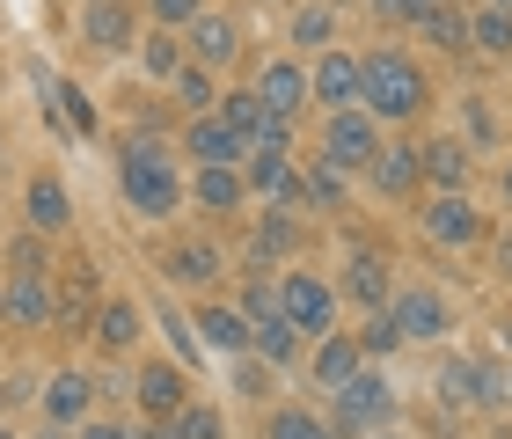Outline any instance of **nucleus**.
I'll return each instance as SVG.
<instances>
[{
  "instance_id": "obj_1",
  "label": "nucleus",
  "mask_w": 512,
  "mask_h": 439,
  "mask_svg": "<svg viewBox=\"0 0 512 439\" xmlns=\"http://www.w3.org/2000/svg\"><path fill=\"white\" fill-rule=\"evenodd\" d=\"M359 110L366 118H417V110H425V74H417V66L403 59V52H381L374 59H359Z\"/></svg>"
},
{
  "instance_id": "obj_2",
  "label": "nucleus",
  "mask_w": 512,
  "mask_h": 439,
  "mask_svg": "<svg viewBox=\"0 0 512 439\" xmlns=\"http://www.w3.org/2000/svg\"><path fill=\"white\" fill-rule=\"evenodd\" d=\"M118 183H125V205L139 220H169L183 205V183H176V161L161 154V140H132L118 161Z\"/></svg>"
},
{
  "instance_id": "obj_3",
  "label": "nucleus",
  "mask_w": 512,
  "mask_h": 439,
  "mask_svg": "<svg viewBox=\"0 0 512 439\" xmlns=\"http://www.w3.org/2000/svg\"><path fill=\"white\" fill-rule=\"evenodd\" d=\"M330 432H381L388 418H395V396H388V381H374V374H352L344 388H330Z\"/></svg>"
},
{
  "instance_id": "obj_4",
  "label": "nucleus",
  "mask_w": 512,
  "mask_h": 439,
  "mask_svg": "<svg viewBox=\"0 0 512 439\" xmlns=\"http://www.w3.org/2000/svg\"><path fill=\"white\" fill-rule=\"evenodd\" d=\"M374 154H381L374 118H366V110H330V132H322V161H330V169H374Z\"/></svg>"
},
{
  "instance_id": "obj_5",
  "label": "nucleus",
  "mask_w": 512,
  "mask_h": 439,
  "mask_svg": "<svg viewBox=\"0 0 512 439\" xmlns=\"http://www.w3.org/2000/svg\"><path fill=\"white\" fill-rule=\"evenodd\" d=\"M278 315H286L300 337H322L337 322V293L322 286V279H308V271H293V279L278 286Z\"/></svg>"
},
{
  "instance_id": "obj_6",
  "label": "nucleus",
  "mask_w": 512,
  "mask_h": 439,
  "mask_svg": "<svg viewBox=\"0 0 512 439\" xmlns=\"http://www.w3.org/2000/svg\"><path fill=\"white\" fill-rule=\"evenodd\" d=\"M0 315H8L15 330H44V322L59 315L52 279H44V271H8V279H0Z\"/></svg>"
},
{
  "instance_id": "obj_7",
  "label": "nucleus",
  "mask_w": 512,
  "mask_h": 439,
  "mask_svg": "<svg viewBox=\"0 0 512 439\" xmlns=\"http://www.w3.org/2000/svg\"><path fill=\"white\" fill-rule=\"evenodd\" d=\"M183 147H191V161H205V169H235L249 140H242V132L220 118V110H198V118H191V132H183Z\"/></svg>"
},
{
  "instance_id": "obj_8",
  "label": "nucleus",
  "mask_w": 512,
  "mask_h": 439,
  "mask_svg": "<svg viewBox=\"0 0 512 439\" xmlns=\"http://www.w3.org/2000/svg\"><path fill=\"white\" fill-rule=\"evenodd\" d=\"M256 103H264L271 118H293V110L308 103V74H300L293 59H271L264 74H256Z\"/></svg>"
},
{
  "instance_id": "obj_9",
  "label": "nucleus",
  "mask_w": 512,
  "mask_h": 439,
  "mask_svg": "<svg viewBox=\"0 0 512 439\" xmlns=\"http://www.w3.org/2000/svg\"><path fill=\"white\" fill-rule=\"evenodd\" d=\"M425 235L447 242V249H469V242H476V205L454 198V191H439V198L425 205Z\"/></svg>"
},
{
  "instance_id": "obj_10",
  "label": "nucleus",
  "mask_w": 512,
  "mask_h": 439,
  "mask_svg": "<svg viewBox=\"0 0 512 439\" xmlns=\"http://www.w3.org/2000/svg\"><path fill=\"white\" fill-rule=\"evenodd\" d=\"M388 315H395V330H403V337H447V300L425 293V286H417V293H395Z\"/></svg>"
},
{
  "instance_id": "obj_11",
  "label": "nucleus",
  "mask_w": 512,
  "mask_h": 439,
  "mask_svg": "<svg viewBox=\"0 0 512 439\" xmlns=\"http://www.w3.org/2000/svg\"><path fill=\"white\" fill-rule=\"evenodd\" d=\"M315 103H330V110H359V59H344V52H322L315 66Z\"/></svg>"
},
{
  "instance_id": "obj_12",
  "label": "nucleus",
  "mask_w": 512,
  "mask_h": 439,
  "mask_svg": "<svg viewBox=\"0 0 512 439\" xmlns=\"http://www.w3.org/2000/svg\"><path fill=\"white\" fill-rule=\"evenodd\" d=\"M191 403L183 396V366H139V410H147V418H176V410Z\"/></svg>"
},
{
  "instance_id": "obj_13",
  "label": "nucleus",
  "mask_w": 512,
  "mask_h": 439,
  "mask_svg": "<svg viewBox=\"0 0 512 439\" xmlns=\"http://www.w3.org/2000/svg\"><path fill=\"white\" fill-rule=\"evenodd\" d=\"M81 37L96 44V52H125V44H132V8H125V0H88Z\"/></svg>"
},
{
  "instance_id": "obj_14",
  "label": "nucleus",
  "mask_w": 512,
  "mask_h": 439,
  "mask_svg": "<svg viewBox=\"0 0 512 439\" xmlns=\"http://www.w3.org/2000/svg\"><path fill=\"white\" fill-rule=\"evenodd\" d=\"M88 410H96L88 374H52V388H44V418H52V425H88Z\"/></svg>"
},
{
  "instance_id": "obj_15",
  "label": "nucleus",
  "mask_w": 512,
  "mask_h": 439,
  "mask_svg": "<svg viewBox=\"0 0 512 439\" xmlns=\"http://www.w3.org/2000/svg\"><path fill=\"white\" fill-rule=\"evenodd\" d=\"M22 213H30L37 235H59V227L74 220V205H66V183H59V176H37L30 191H22Z\"/></svg>"
},
{
  "instance_id": "obj_16",
  "label": "nucleus",
  "mask_w": 512,
  "mask_h": 439,
  "mask_svg": "<svg viewBox=\"0 0 512 439\" xmlns=\"http://www.w3.org/2000/svg\"><path fill=\"white\" fill-rule=\"evenodd\" d=\"M88 330H96L103 352H132V344H139V308H132V300H103V308L88 315Z\"/></svg>"
},
{
  "instance_id": "obj_17",
  "label": "nucleus",
  "mask_w": 512,
  "mask_h": 439,
  "mask_svg": "<svg viewBox=\"0 0 512 439\" xmlns=\"http://www.w3.org/2000/svg\"><path fill=\"white\" fill-rule=\"evenodd\" d=\"M191 52H198V66H235V22L227 15H191Z\"/></svg>"
},
{
  "instance_id": "obj_18",
  "label": "nucleus",
  "mask_w": 512,
  "mask_h": 439,
  "mask_svg": "<svg viewBox=\"0 0 512 439\" xmlns=\"http://www.w3.org/2000/svg\"><path fill=\"white\" fill-rule=\"evenodd\" d=\"M417 176H432L439 191H461V176H469V147H461V140H432L425 154H417Z\"/></svg>"
},
{
  "instance_id": "obj_19",
  "label": "nucleus",
  "mask_w": 512,
  "mask_h": 439,
  "mask_svg": "<svg viewBox=\"0 0 512 439\" xmlns=\"http://www.w3.org/2000/svg\"><path fill=\"white\" fill-rule=\"evenodd\" d=\"M169 279H176V286H213V279H220V249H213V242L169 249Z\"/></svg>"
},
{
  "instance_id": "obj_20",
  "label": "nucleus",
  "mask_w": 512,
  "mask_h": 439,
  "mask_svg": "<svg viewBox=\"0 0 512 439\" xmlns=\"http://www.w3.org/2000/svg\"><path fill=\"white\" fill-rule=\"evenodd\" d=\"M191 330L213 344V352H242V344H249V322H242L235 308H198V315H191Z\"/></svg>"
},
{
  "instance_id": "obj_21",
  "label": "nucleus",
  "mask_w": 512,
  "mask_h": 439,
  "mask_svg": "<svg viewBox=\"0 0 512 439\" xmlns=\"http://www.w3.org/2000/svg\"><path fill=\"white\" fill-rule=\"evenodd\" d=\"M249 344H256L271 366H286V359L300 352V330H293L286 315H256V322H249Z\"/></svg>"
},
{
  "instance_id": "obj_22",
  "label": "nucleus",
  "mask_w": 512,
  "mask_h": 439,
  "mask_svg": "<svg viewBox=\"0 0 512 439\" xmlns=\"http://www.w3.org/2000/svg\"><path fill=\"white\" fill-rule=\"evenodd\" d=\"M359 374V344L352 337H322V352H315V381L322 388H344Z\"/></svg>"
},
{
  "instance_id": "obj_23",
  "label": "nucleus",
  "mask_w": 512,
  "mask_h": 439,
  "mask_svg": "<svg viewBox=\"0 0 512 439\" xmlns=\"http://www.w3.org/2000/svg\"><path fill=\"white\" fill-rule=\"evenodd\" d=\"M191 198L205 205V213H235V205H242V176L235 169H198Z\"/></svg>"
},
{
  "instance_id": "obj_24",
  "label": "nucleus",
  "mask_w": 512,
  "mask_h": 439,
  "mask_svg": "<svg viewBox=\"0 0 512 439\" xmlns=\"http://www.w3.org/2000/svg\"><path fill=\"white\" fill-rule=\"evenodd\" d=\"M352 300H366V308L388 300V257H381V249H359V257H352Z\"/></svg>"
},
{
  "instance_id": "obj_25",
  "label": "nucleus",
  "mask_w": 512,
  "mask_h": 439,
  "mask_svg": "<svg viewBox=\"0 0 512 439\" xmlns=\"http://www.w3.org/2000/svg\"><path fill=\"white\" fill-rule=\"evenodd\" d=\"M374 183H381L388 198H403L410 183H417V154H410V147H381V154H374Z\"/></svg>"
},
{
  "instance_id": "obj_26",
  "label": "nucleus",
  "mask_w": 512,
  "mask_h": 439,
  "mask_svg": "<svg viewBox=\"0 0 512 439\" xmlns=\"http://www.w3.org/2000/svg\"><path fill=\"white\" fill-rule=\"evenodd\" d=\"M417 30H425V37L439 44V52H461V44H469V22H461L454 8H439V0H432L425 15H417Z\"/></svg>"
},
{
  "instance_id": "obj_27",
  "label": "nucleus",
  "mask_w": 512,
  "mask_h": 439,
  "mask_svg": "<svg viewBox=\"0 0 512 439\" xmlns=\"http://www.w3.org/2000/svg\"><path fill=\"white\" fill-rule=\"evenodd\" d=\"M249 183H256L264 198H300V183H293V169H286V154H256Z\"/></svg>"
},
{
  "instance_id": "obj_28",
  "label": "nucleus",
  "mask_w": 512,
  "mask_h": 439,
  "mask_svg": "<svg viewBox=\"0 0 512 439\" xmlns=\"http://www.w3.org/2000/svg\"><path fill=\"white\" fill-rule=\"evenodd\" d=\"M220 118H227V125H235V132H242V140H256V125H264V118H271V110H264V103H256V88H235V96H220Z\"/></svg>"
},
{
  "instance_id": "obj_29",
  "label": "nucleus",
  "mask_w": 512,
  "mask_h": 439,
  "mask_svg": "<svg viewBox=\"0 0 512 439\" xmlns=\"http://www.w3.org/2000/svg\"><path fill=\"white\" fill-rule=\"evenodd\" d=\"M169 425H176V439H227V425H220L213 403H183Z\"/></svg>"
},
{
  "instance_id": "obj_30",
  "label": "nucleus",
  "mask_w": 512,
  "mask_h": 439,
  "mask_svg": "<svg viewBox=\"0 0 512 439\" xmlns=\"http://www.w3.org/2000/svg\"><path fill=\"white\" fill-rule=\"evenodd\" d=\"M469 44H483V52H498V59H505V52H512V15H505V8L476 15V22H469Z\"/></svg>"
},
{
  "instance_id": "obj_31",
  "label": "nucleus",
  "mask_w": 512,
  "mask_h": 439,
  "mask_svg": "<svg viewBox=\"0 0 512 439\" xmlns=\"http://www.w3.org/2000/svg\"><path fill=\"white\" fill-rule=\"evenodd\" d=\"M271 439H337L322 418H308V410H278L271 418Z\"/></svg>"
},
{
  "instance_id": "obj_32",
  "label": "nucleus",
  "mask_w": 512,
  "mask_h": 439,
  "mask_svg": "<svg viewBox=\"0 0 512 439\" xmlns=\"http://www.w3.org/2000/svg\"><path fill=\"white\" fill-rule=\"evenodd\" d=\"M88 300H96V271H88V264H74V271H66V315H74V322H88V315H96Z\"/></svg>"
},
{
  "instance_id": "obj_33",
  "label": "nucleus",
  "mask_w": 512,
  "mask_h": 439,
  "mask_svg": "<svg viewBox=\"0 0 512 439\" xmlns=\"http://www.w3.org/2000/svg\"><path fill=\"white\" fill-rule=\"evenodd\" d=\"M176 96L191 110H213V74H205V66H176Z\"/></svg>"
},
{
  "instance_id": "obj_34",
  "label": "nucleus",
  "mask_w": 512,
  "mask_h": 439,
  "mask_svg": "<svg viewBox=\"0 0 512 439\" xmlns=\"http://www.w3.org/2000/svg\"><path fill=\"white\" fill-rule=\"evenodd\" d=\"M249 249H256V257H286V249H293V220H264V227H256V235H249Z\"/></svg>"
},
{
  "instance_id": "obj_35",
  "label": "nucleus",
  "mask_w": 512,
  "mask_h": 439,
  "mask_svg": "<svg viewBox=\"0 0 512 439\" xmlns=\"http://www.w3.org/2000/svg\"><path fill=\"white\" fill-rule=\"evenodd\" d=\"M139 66H147L154 81H176V66H183V59H176V44H169V37H147V44H139Z\"/></svg>"
},
{
  "instance_id": "obj_36",
  "label": "nucleus",
  "mask_w": 512,
  "mask_h": 439,
  "mask_svg": "<svg viewBox=\"0 0 512 439\" xmlns=\"http://www.w3.org/2000/svg\"><path fill=\"white\" fill-rule=\"evenodd\" d=\"M59 103H66V125H74V132H96V103H88L74 81H59Z\"/></svg>"
},
{
  "instance_id": "obj_37",
  "label": "nucleus",
  "mask_w": 512,
  "mask_h": 439,
  "mask_svg": "<svg viewBox=\"0 0 512 439\" xmlns=\"http://www.w3.org/2000/svg\"><path fill=\"white\" fill-rule=\"evenodd\" d=\"M359 344H366V352H395V344H403V330H395V315L381 308L374 322H366V337H359Z\"/></svg>"
},
{
  "instance_id": "obj_38",
  "label": "nucleus",
  "mask_w": 512,
  "mask_h": 439,
  "mask_svg": "<svg viewBox=\"0 0 512 439\" xmlns=\"http://www.w3.org/2000/svg\"><path fill=\"white\" fill-rule=\"evenodd\" d=\"M308 191H315L322 205H337V198H344V169H330V161H315V169H308Z\"/></svg>"
},
{
  "instance_id": "obj_39",
  "label": "nucleus",
  "mask_w": 512,
  "mask_h": 439,
  "mask_svg": "<svg viewBox=\"0 0 512 439\" xmlns=\"http://www.w3.org/2000/svg\"><path fill=\"white\" fill-rule=\"evenodd\" d=\"M293 37H300V44H322V52H330V8H308V15L293 22Z\"/></svg>"
},
{
  "instance_id": "obj_40",
  "label": "nucleus",
  "mask_w": 512,
  "mask_h": 439,
  "mask_svg": "<svg viewBox=\"0 0 512 439\" xmlns=\"http://www.w3.org/2000/svg\"><path fill=\"white\" fill-rule=\"evenodd\" d=\"M205 15V0H154V22H191Z\"/></svg>"
},
{
  "instance_id": "obj_41",
  "label": "nucleus",
  "mask_w": 512,
  "mask_h": 439,
  "mask_svg": "<svg viewBox=\"0 0 512 439\" xmlns=\"http://www.w3.org/2000/svg\"><path fill=\"white\" fill-rule=\"evenodd\" d=\"M374 8H381L388 22H417V15H425V8H432V0H374Z\"/></svg>"
},
{
  "instance_id": "obj_42",
  "label": "nucleus",
  "mask_w": 512,
  "mask_h": 439,
  "mask_svg": "<svg viewBox=\"0 0 512 439\" xmlns=\"http://www.w3.org/2000/svg\"><path fill=\"white\" fill-rule=\"evenodd\" d=\"M242 308H249V322H256V315H278V300H271V286H264V279H256V286L242 293Z\"/></svg>"
},
{
  "instance_id": "obj_43",
  "label": "nucleus",
  "mask_w": 512,
  "mask_h": 439,
  "mask_svg": "<svg viewBox=\"0 0 512 439\" xmlns=\"http://www.w3.org/2000/svg\"><path fill=\"white\" fill-rule=\"evenodd\" d=\"M439 388H447L454 403H469V366H447V374H439Z\"/></svg>"
},
{
  "instance_id": "obj_44",
  "label": "nucleus",
  "mask_w": 512,
  "mask_h": 439,
  "mask_svg": "<svg viewBox=\"0 0 512 439\" xmlns=\"http://www.w3.org/2000/svg\"><path fill=\"white\" fill-rule=\"evenodd\" d=\"M81 439H139V432H125V425H103V418H88V425H81Z\"/></svg>"
},
{
  "instance_id": "obj_45",
  "label": "nucleus",
  "mask_w": 512,
  "mask_h": 439,
  "mask_svg": "<svg viewBox=\"0 0 512 439\" xmlns=\"http://www.w3.org/2000/svg\"><path fill=\"white\" fill-rule=\"evenodd\" d=\"M139 439H176V425H169V418H154V432H139Z\"/></svg>"
},
{
  "instance_id": "obj_46",
  "label": "nucleus",
  "mask_w": 512,
  "mask_h": 439,
  "mask_svg": "<svg viewBox=\"0 0 512 439\" xmlns=\"http://www.w3.org/2000/svg\"><path fill=\"white\" fill-rule=\"evenodd\" d=\"M491 8H505V15H512V0H491Z\"/></svg>"
},
{
  "instance_id": "obj_47",
  "label": "nucleus",
  "mask_w": 512,
  "mask_h": 439,
  "mask_svg": "<svg viewBox=\"0 0 512 439\" xmlns=\"http://www.w3.org/2000/svg\"><path fill=\"white\" fill-rule=\"evenodd\" d=\"M505 198H512V169H505Z\"/></svg>"
},
{
  "instance_id": "obj_48",
  "label": "nucleus",
  "mask_w": 512,
  "mask_h": 439,
  "mask_svg": "<svg viewBox=\"0 0 512 439\" xmlns=\"http://www.w3.org/2000/svg\"><path fill=\"white\" fill-rule=\"evenodd\" d=\"M374 439H395V432H374Z\"/></svg>"
},
{
  "instance_id": "obj_49",
  "label": "nucleus",
  "mask_w": 512,
  "mask_h": 439,
  "mask_svg": "<svg viewBox=\"0 0 512 439\" xmlns=\"http://www.w3.org/2000/svg\"><path fill=\"white\" fill-rule=\"evenodd\" d=\"M439 8H454V0H439Z\"/></svg>"
},
{
  "instance_id": "obj_50",
  "label": "nucleus",
  "mask_w": 512,
  "mask_h": 439,
  "mask_svg": "<svg viewBox=\"0 0 512 439\" xmlns=\"http://www.w3.org/2000/svg\"><path fill=\"white\" fill-rule=\"evenodd\" d=\"M0 439H15V432H0Z\"/></svg>"
},
{
  "instance_id": "obj_51",
  "label": "nucleus",
  "mask_w": 512,
  "mask_h": 439,
  "mask_svg": "<svg viewBox=\"0 0 512 439\" xmlns=\"http://www.w3.org/2000/svg\"><path fill=\"white\" fill-rule=\"evenodd\" d=\"M505 381H512V374H505Z\"/></svg>"
},
{
  "instance_id": "obj_52",
  "label": "nucleus",
  "mask_w": 512,
  "mask_h": 439,
  "mask_svg": "<svg viewBox=\"0 0 512 439\" xmlns=\"http://www.w3.org/2000/svg\"><path fill=\"white\" fill-rule=\"evenodd\" d=\"M505 337H512V330H505Z\"/></svg>"
}]
</instances>
